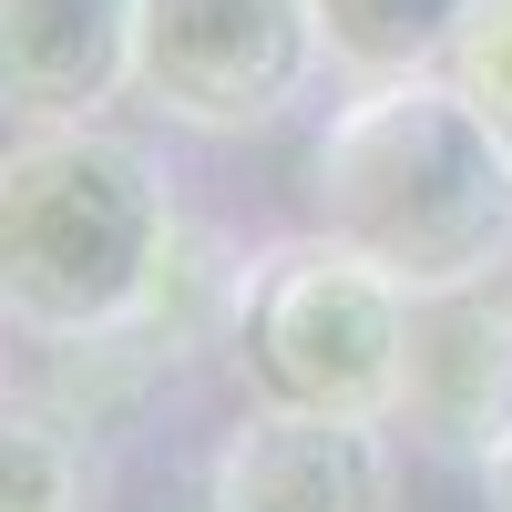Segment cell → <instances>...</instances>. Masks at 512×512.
I'll list each match as a JSON object with an SVG mask.
<instances>
[{
  "mask_svg": "<svg viewBox=\"0 0 512 512\" xmlns=\"http://www.w3.org/2000/svg\"><path fill=\"white\" fill-rule=\"evenodd\" d=\"M308 11H318V52L349 82H400V72H451L482 0H308Z\"/></svg>",
  "mask_w": 512,
  "mask_h": 512,
  "instance_id": "8",
  "label": "cell"
},
{
  "mask_svg": "<svg viewBox=\"0 0 512 512\" xmlns=\"http://www.w3.org/2000/svg\"><path fill=\"white\" fill-rule=\"evenodd\" d=\"M0 512H82V441L62 410L0 400Z\"/></svg>",
  "mask_w": 512,
  "mask_h": 512,
  "instance_id": "9",
  "label": "cell"
},
{
  "mask_svg": "<svg viewBox=\"0 0 512 512\" xmlns=\"http://www.w3.org/2000/svg\"><path fill=\"white\" fill-rule=\"evenodd\" d=\"M308 0H144L134 21V93L185 134H267L318 82Z\"/></svg>",
  "mask_w": 512,
  "mask_h": 512,
  "instance_id": "4",
  "label": "cell"
},
{
  "mask_svg": "<svg viewBox=\"0 0 512 512\" xmlns=\"http://www.w3.org/2000/svg\"><path fill=\"white\" fill-rule=\"evenodd\" d=\"M308 205L338 246L379 256L410 297L512 267V144L451 72L359 82L308 144Z\"/></svg>",
  "mask_w": 512,
  "mask_h": 512,
  "instance_id": "1",
  "label": "cell"
},
{
  "mask_svg": "<svg viewBox=\"0 0 512 512\" xmlns=\"http://www.w3.org/2000/svg\"><path fill=\"white\" fill-rule=\"evenodd\" d=\"M175 175L103 123H31L0 154V318L31 338H113L175 267Z\"/></svg>",
  "mask_w": 512,
  "mask_h": 512,
  "instance_id": "2",
  "label": "cell"
},
{
  "mask_svg": "<svg viewBox=\"0 0 512 512\" xmlns=\"http://www.w3.org/2000/svg\"><path fill=\"white\" fill-rule=\"evenodd\" d=\"M472 472H482V512H512V420H502V441L472 461Z\"/></svg>",
  "mask_w": 512,
  "mask_h": 512,
  "instance_id": "11",
  "label": "cell"
},
{
  "mask_svg": "<svg viewBox=\"0 0 512 512\" xmlns=\"http://www.w3.org/2000/svg\"><path fill=\"white\" fill-rule=\"evenodd\" d=\"M451 82L482 103V123L512 144V0H482L472 31H461V52H451Z\"/></svg>",
  "mask_w": 512,
  "mask_h": 512,
  "instance_id": "10",
  "label": "cell"
},
{
  "mask_svg": "<svg viewBox=\"0 0 512 512\" xmlns=\"http://www.w3.org/2000/svg\"><path fill=\"white\" fill-rule=\"evenodd\" d=\"M205 502H216V512H400L390 420L256 400L236 431L216 441Z\"/></svg>",
  "mask_w": 512,
  "mask_h": 512,
  "instance_id": "5",
  "label": "cell"
},
{
  "mask_svg": "<svg viewBox=\"0 0 512 512\" xmlns=\"http://www.w3.org/2000/svg\"><path fill=\"white\" fill-rule=\"evenodd\" d=\"M236 359L256 379V400L297 410H400V359H410V287L379 256L318 236L267 246L236 277Z\"/></svg>",
  "mask_w": 512,
  "mask_h": 512,
  "instance_id": "3",
  "label": "cell"
},
{
  "mask_svg": "<svg viewBox=\"0 0 512 512\" xmlns=\"http://www.w3.org/2000/svg\"><path fill=\"white\" fill-rule=\"evenodd\" d=\"M0 328H11V318H0Z\"/></svg>",
  "mask_w": 512,
  "mask_h": 512,
  "instance_id": "12",
  "label": "cell"
},
{
  "mask_svg": "<svg viewBox=\"0 0 512 512\" xmlns=\"http://www.w3.org/2000/svg\"><path fill=\"white\" fill-rule=\"evenodd\" d=\"M144 0H0V113L103 123L134 93Z\"/></svg>",
  "mask_w": 512,
  "mask_h": 512,
  "instance_id": "7",
  "label": "cell"
},
{
  "mask_svg": "<svg viewBox=\"0 0 512 512\" xmlns=\"http://www.w3.org/2000/svg\"><path fill=\"white\" fill-rule=\"evenodd\" d=\"M400 431L420 451L482 461L512 420V297L502 277L420 287L410 297V359H400Z\"/></svg>",
  "mask_w": 512,
  "mask_h": 512,
  "instance_id": "6",
  "label": "cell"
}]
</instances>
